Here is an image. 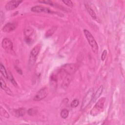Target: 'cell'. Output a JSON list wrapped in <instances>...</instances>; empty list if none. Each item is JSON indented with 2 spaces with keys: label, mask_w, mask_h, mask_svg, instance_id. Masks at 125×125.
Listing matches in <instances>:
<instances>
[{
  "label": "cell",
  "mask_w": 125,
  "mask_h": 125,
  "mask_svg": "<svg viewBox=\"0 0 125 125\" xmlns=\"http://www.w3.org/2000/svg\"><path fill=\"white\" fill-rule=\"evenodd\" d=\"M106 54H107V51L106 50H104V51L103 52V53H102V56H101V60L102 61L104 60V59H105Z\"/></svg>",
  "instance_id": "4316f807"
},
{
  "label": "cell",
  "mask_w": 125,
  "mask_h": 125,
  "mask_svg": "<svg viewBox=\"0 0 125 125\" xmlns=\"http://www.w3.org/2000/svg\"><path fill=\"white\" fill-rule=\"evenodd\" d=\"M70 75H67V76L65 77V78L63 80V81L62 83V86L64 88H66L68 86L70 80H71V77L70 76Z\"/></svg>",
  "instance_id": "9a60e30c"
},
{
  "label": "cell",
  "mask_w": 125,
  "mask_h": 125,
  "mask_svg": "<svg viewBox=\"0 0 125 125\" xmlns=\"http://www.w3.org/2000/svg\"><path fill=\"white\" fill-rule=\"evenodd\" d=\"M16 27L17 24L15 22H8L3 26L2 30L4 32H10L14 30Z\"/></svg>",
  "instance_id": "30bf717a"
},
{
  "label": "cell",
  "mask_w": 125,
  "mask_h": 125,
  "mask_svg": "<svg viewBox=\"0 0 125 125\" xmlns=\"http://www.w3.org/2000/svg\"><path fill=\"white\" fill-rule=\"evenodd\" d=\"M33 29L31 27H26L24 29V34L25 38H30L33 33Z\"/></svg>",
  "instance_id": "4fadbf2b"
},
{
  "label": "cell",
  "mask_w": 125,
  "mask_h": 125,
  "mask_svg": "<svg viewBox=\"0 0 125 125\" xmlns=\"http://www.w3.org/2000/svg\"><path fill=\"white\" fill-rule=\"evenodd\" d=\"M15 115L17 117L23 116L25 113V110L23 108H20L14 110Z\"/></svg>",
  "instance_id": "5bb4252c"
},
{
  "label": "cell",
  "mask_w": 125,
  "mask_h": 125,
  "mask_svg": "<svg viewBox=\"0 0 125 125\" xmlns=\"http://www.w3.org/2000/svg\"><path fill=\"white\" fill-rule=\"evenodd\" d=\"M94 94V91L92 89H89L85 94L82 102V105L81 107V110H84L87 107V106L92 100Z\"/></svg>",
  "instance_id": "277c9868"
},
{
  "label": "cell",
  "mask_w": 125,
  "mask_h": 125,
  "mask_svg": "<svg viewBox=\"0 0 125 125\" xmlns=\"http://www.w3.org/2000/svg\"><path fill=\"white\" fill-rule=\"evenodd\" d=\"M38 2H40V3H45V4H47L50 5H53L54 4L53 3V2L51 0H39Z\"/></svg>",
  "instance_id": "603a6c76"
},
{
  "label": "cell",
  "mask_w": 125,
  "mask_h": 125,
  "mask_svg": "<svg viewBox=\"0 0 125 125\" xmlns=\"http://www.w3.org/2000/svg\"><path fill=\"white\" fill-rule=\"evenodd\" d=\"M0 87L2 89L5 90L7 88V87L6 86V84L5 82L1 78H0Z\"/></svg>",
  "instance_id": "7402d4cb"
},
{
  "label": "cell",
  "mask_w": 125,
  "mask_h": 125,
  "mask_svg": "<svg viewBox=\"0 0 125 125\" xmlns=\"http://www.w3.org/2000/svg\"><path fill=\"white\" fill-rule=\"evenodd\" d=\"M36 113L35 110L33 108H30L28 110V114L29 115H33Z\"/></svg>",
  "instance_id": "484cf974"
},
{
  "label": "cell",
  "mask_w": 125,
  "mask_h": 125,
  "mask_svg": "<svg viewBox=\"0 0 125 125\" xmlns=\"http://www.w3.org/2000/svg\"><path fill=\"white\" fill-rule=\"evenodd\" d=\"M58 77L56 74H52L50 77V84L51 87L54 89L57 87V85Z\"/></svg>",
  "instance_id": "8fae6325"
},
{
  "label": "cell",
  "mask_w": 125,
  "mask_h": 125,
  "mask_svg": "<svg viewBox=\"0 0 125 125\" xmlns=\"http://www.w3.org/2000/svg\"><path fill=\"white\" fill-rule=\"evenodd\" d=\"M0 114L6 118H8L9 117V115L8 112L2 107H0Z\"/></svg>",
  "instance_id": "ffe728a7"
},
{
  "label": "cell",
  "mask_w": 125,
  "mask_h": 125,
  "mask_svg": "<svg viewBox=\"0 0 125 125\" xmlns=\"http://www.w3.org/2000/svg\"><path fill=\"white\" fill-rule=\"evenodd\" d=\"M31 10L33 12H36V13H41V12H44V13H54L53 11L50 10L48 8L44 7L41 5H37V6H33L31 8Z\"/></svg>",
  "instance_id": "9c48e42d"
},
{
  "label": "cell",
  "mask_w": 125,
  "mask_h": 125,
  "mask_svg": "<svg viewBox=\"0 0 125 125\" xmlns=\"http://www.w3.org/2000/svg\"><path fill=\"white\" fill-rule=\"evenodd\" d=\"M40 49H41V45L39 44L34 46V48L32 49L30 52L29 62H28V66L29 67H32V66L34 65V63L35 62L38 55L40 51Z\"/></svg>",
  "instance_id": "3957f363"
},
{
  "label": "cell",
  "mask_w": 125,
  "mask_h": 125,
  "mask_svg": "<svg viewBox=\"0 0 125 125\" xmlns=\"http://www.w3.org/2000/svg\"><path fill=\"white\" fill-rule=\"evenodd\" d=\"M15 68L16 69L17 72H18L19 74H22V71H21V70L20 68H18V67H15Z\"/></svg>",
  "instance_id": "f546056e"
},
{
  "label": "cell",
  "mask_w": 125,
  "mask_h": 125,
  "mask_svg": "<svg viewBox=\"0 0 125 125\" xmlns=\"http://www.w3.org/2000/svg\"><path fill=\"white\" fill-rule=\"evenodd\" d=\"M85 7H86L88 13L90 14V15L93 18V19L96 20L97 19V16H96V15L95 13L93 10V9L87 4H85Z\"/></svg>",
  "instance_id": "2e32d148"
},
{
  "label": "cell",
  "mask_w": 125,
  "mask_h": 125,
  "mask_svg": "<svg viewBox=\"0 0 125 125\" xmlns=\"http://www.w3.org/2000/svg\"><path fill=\"white\" fill-rule=\"evenodd\" d=\"M78 68L77 64L74 63H68L64 64L62 67V69L67 75H71L75 73Z\"/></svg>",
  "instance_id": "5b68a950"
},
{
  "label": "cell",
  "mask_w": 125,
  "mask_h": 125,
  "mask_svg": "<svg viewBox=\"0 0 125 125\" xmlns=\"http://www.w3.org/2000/svg\"><path fill=\"white\" fill-rule=\"evenodd\" d=\"M2 46L7 52L11 53L13 50V43L10 39L4 38L2 41Z\"/></svg>",
  "instance_id": "52a82bcc"
},
{
  "label": "cell",
  "mask_w": 125,
  "mask_h": 125,
  "mask_svg": "<svg viewBox=\"0 0 125 125\" xmlns=\"http://www.w3.org/2000/svg\"><path fill=\"white\" fill-rule=\"evenodd\" d=\"M105 100V98L102 97L98 101L90 111V114L92 116H95L103 112Z\"/></svg>",
  "instance_id": "6da1fadb"
},
{
  "label": "cell",
  "mask_w": 125,
  "mask_h": 125,
  "mask_svg": "<svg viewBox=\"0 0 125 125\" xmlns=\"http://www.w3.org/2000/svg\"><path fill=\"white\" fill-rule=\"evenodd\" d=\"M0 72L2 74V75H3V76L5 79H8L9 78L8 74L5 70V67L2 64H0Z\"/></svg>",
  "instance_id": "ac0fdd59"
},
{
  "label": "cell",
  "mask_w": 125,
  "mask_h": 125,
  "mask_svg": "<svg viewBox=\"0 0 125 125\" xmlns=\"http://www.w3.org/2000/svg\"><path fill=\"white\" fill-rule=\"evenodd\" d=\"M22 2V0H11L8 1L5 5V8L7 10H12L16 8Z\"/></svg>",
  "instance_id": "ba28073f"
},
{
  "label": "cell",
  "mask_w": 125,
  "mask_h": 125,
  "mask_svg": "<svg viewBox=\"0 0 125 125\" xmlns=\"http://www.w3.org/2000/svg\"><path fill=\"white\" fill-rule=\"evenodd\" d=\"M4 91H5V92H6V93L7 94H8V95H12V94H13L12 91L10 90V89L8 87H7Z\"/></svg>",
  "instance_id": "83f0119b"
},
{
  "label": "cell",
  "mask_w": 125,
  "mask_h": 125,
  "mask_svg": "<svg viewBox=\"0 0 125 125\" xmlns=\"http://www.w3.org/2000/svg\"><path fill=\"white\" fill-rule=\"evenodd\" d=\"M103 90V86L102 85H101L98 88V89L97 90L96 93L95 94H94L93 97V99L92 100V101H93V102H95L97 100V99L101 96V94L102 93Z\"/></svg>",
  "instance_id": "7c38bea8"
},
{
  "label": "cell",
  "mask_w": 125,
  "mask_h": 125,
  "mask_svg": "<svg viewBox=\"0 0 125 125\" xmlns=\"http://www.w3.org/2000/svg\"><path fill=\"white\" fill-rule=\"evenodd\" d=\"M62 2L69 7H72L73 6V3L71 0H62Z\"/></svg>",
  "instance_id": "cb8c5ba5"
},
{
  "label": "cell",
  "mask_w": 125,
  "mask_h": 125,
  "mask_svg": "<svg viewBox=\"0 0 125 125\" xmlns=\"http://www.w3.org/2000/svg\"><path fill=\"white\" fill-rule=\"evenodd\" d=\"M68 114L69 112L66 109H63L61 112V116L63 119L66 118L68 117Z\"/></svg>",
  "instance_id": "d6986e66"
},
{
  "label": "cell",
  "mask_w": 125,
  "mask_h": 125,
  "mask_svg": "<svg viewBox=\"0 0 125 125\" xmlns=\"http://www.w3.org/2000/svg\"><path fill=\"white\" fill-rule=\"evenodd\" d=\"M3 16H4V14H3L2 11H1L0 12V22H1V24H2V21H4V19L2 18Z\"/></svg>",
  "instance_id": "f1b7e54d"
},
{
  "label": "cell",
  "mask_w": 125,
  "mask_h": 125,
  "mask_svg": "<svg viewBox=\"0 0 125 125\" xmlns=\"http://www.w3.org/2000/svg\"><path fill=\"white\" fill-rule=\"evenodd\" d=\"M48 90L47 88L45 87L41 89L35 95L34 97V100L36 101H41L44 99L47 95Z\"/></svg>",
  "instance_id": "8992f818"
},
{
  "label": "cell",
  "mask_w": 125,
  "mask_h": 125,
  "mask_svg": "<svg viewBox=\"0 0 125 125\" xmlns=\"http://www.w3.org/2000/svg\"><path fill=\"white\" fill-rule=\"evenodd\" d=\"M8 77H9V79H10V81H11V83H12L14 85V86L17 87V86H18L17 83H16V81L14 80V78H13V76L11 75V73H10V74H9V75L8 76Z\"/></svg>",
  "instance_id": "44dd1931"
},
{
  "label": "cell",
  "mask_w": 125,
  "mask_h": 125,
  "mask_svg": "<svg viewBox=\"0 0 125 125\" xmlns=\"http://www.w3.org/2000/svg\"><path fill=\"white\" fill-rule=\"evenodd\" d=\"M83 32L87 41L89 42V44L91 47L92 51L95 53H97L98 52V45L94 38L88 30L84 29L83 30Z\"/></svg>",
  "instance_id": "7a4b0ae2"
},
{
  "label": "cell",
  "mask_w": 125,
  "mask_h": 125,
  "mask_svg": "<svg viewBox=\"0 0 125 125\" xmlns=\"http://www.w3.org/2000/svg\"><path fill=\"white\" fill-rule=\"evenodd\" d=\"M78 104H79V101L78 100H74L72 102L71 104V106L72 107L74 108L77 107Z\"/></svg>",
  "instance_id": "d4e9b609"
},
{
  "label": "cell",
  "mask_w": 125,
  "mask_h": 125,
  "mask_svg": "<svg viewBox=\"0 0 125 125\" xmlns=\"http://www.w3.org/2000/svg\"><path fill=\"white\" fill-rule=\"evenodd\" d=\"M56 30H57V27L56 26H53L51 28H50L49 29H48L45 33V37L48 38L51 36L55 32Z\"/></svg>",
  "instance_id": "e0dca14e"
}]
</instances>
